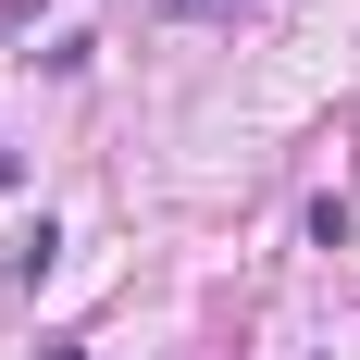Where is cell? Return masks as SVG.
I'll use <instances>...</instances> for the list:
<instances>
[{"label":"cell","instance_id":"6da1fadb","mask_svg":"<svg viewBox=\"0 0 360 360\" xmlns=\"http://www.w3.org/2000/svg\"><path fill=\"white\" fill-rule=\"evenodd\" d=\"M149 13H236V0H149Z\"/></svg>","mask_w":360,"mask_h":360},{"label":"cell","instance_id":"7a4b0ae2","mask_svg":"<svg viewBox=\"0 0 360 360\" xmlns=\"http://www.w3.org/2000/svg\"><path fill=\"white\" fill-rule=\"evenodd\" d=\"M50 360H87V348H50Z\"/></svg>","mask_w":360,"mask_h":360}]
</instances>
